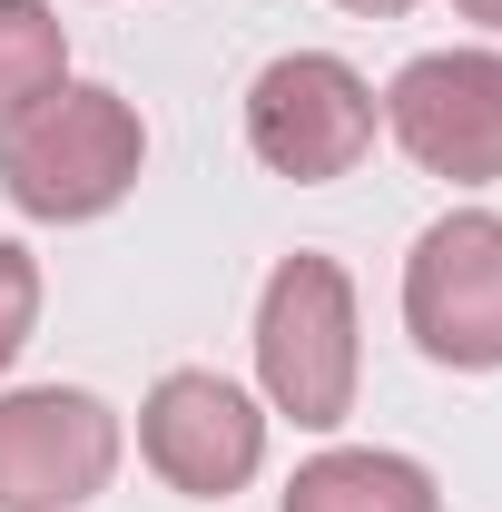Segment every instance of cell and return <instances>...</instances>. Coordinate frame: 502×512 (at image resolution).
I'll return each instance as SVG.
<instances>
[{
  "instance_id": "cell-1",
  "label": "cell",
  "mask_w": 502,
  "mask_h": 512,
  "mask_svg": "<svg viewBox=\"0 0 502 512\" xmlns=\"http://www.w3.org/2000/svg\"><path fill=\"white\" fill-rule=\"evenodd\" d=\"M148 168V128L119 89L99 79H60L50 99L0 119V197L40 227H89L109 217Z\"/></svg>"
},
{
  "instance_id": "cell-2",
  "label": "cell",
  "mask_w": 502,
  "mask_h": 512,
  "mask_svg": "<svg viewBox=\"0 0 502 512\" xmlns=\"http://www.w3.org/2000/svg\"><path fill=\"white\" fill-rule=\"evenodd\" d=\"M355 375H365L355 276L315 247L276 256V276L256 296V384H266V414H286L296 434H335L355 414Z\"/></svg>"
},
{
  "instance_id": "cell-3",
  "label": "cell",
  "mask_w": 502,
  "mask_h": 512,
  "mask_svg": "<svg viewBox=\"0 0 502 512\" xmlns=\"http://www.w3.org/2000/svg\"><path fill=\"white\" fill-rule=\"evenodd\" d=\"M384 128L375 79L335 50H286L247 79V148L256 168L296 178V188H325V178H355L365 148Z\"/></svg>"
},
{
  "instance_id": "cell-4",
  "label": "cell",
  "mask_w": 502,
  "mask_h": 512,
  "mask_svg": "<svg viewBox=\"0 0 502 512\" xmlns=\"http://www.w3.org/2000/svg\"><path fill=\"white\" fill-rule=\"evenodd\" d=\"M404 335L453 375L502 365V217L493 207H453L414 237V256H404Z\"/></svg>"
},
{
  "instance_id": "cell-5",
  "label": "cell",
  "mask_w": 502,
  "mask_h": 512,
  "mask_svg": "<svg viewBox=\"0 0 502 512\" xmlns=\"http://www.w3.org/2000/svg\"><path fill=\"white\" fill-rule=\"evenodd\" d=\"M138 453H148V473L168 493L227 503V493H247L266 473V404L247 384L207 375V365H178V375L148 384V404H138Z\"/></svg>"
},
{
  "instance_id": "cell-6",
  "label": "cell",
  "mask_w": 502,
  "mask_h": 512,
  "mask_svg": "<svg viewBox=\"0 0 502 512\" xmlns=\"http://www.w3.org/2000/svg\"><path fill=\"white\" fill-rule=\"evenodd\" d=\"M384 128L424 178L493 188L502 178V50H424V60H404L394 89H384Z\"/></svg>"
},
{
  "instance_id": "cell-7",
  "label": "cell",
  "mask_w": 502,
  "mask_h": 512,
  "mask_svg": "<svg viewBox=\"0 0 502 512\" xmlns=\"http://www.w3.org/2000/svg\"><path fill=\"white\" fill-rule=\"evenodd\" d=\"M119 473V414L89 384L0 394V512H79Z\"/></svg>"
},
{
  "instance_id": "cell-8",
  "label": "cell",
  "mask_w": 502,
  "mask_h": 512,
  "mask_svg": "<svg viewBox=\"0 0 502 512\" xmlns=\"http://www.w3.org/2000/svg\"><path fill=\"white\" fill-rule=\"evenodd\" d=\"M276 512H443V493H434V473L414 453L335 444V453H315V463H296V483H286Z\"/></svg>"
},
{
  "instance_id": "cell-9",
  "label": "cell",
  "mask_w": 502,
  "mask_h": 512,
  "mask_svg": "<svg viewBox=\"0 0 502 512\" xmlns=\"http://www.w3.org/2000/svg\"><path fill=\"white\" fill-rule=\"evenodd\" d=\"M69 79V30L50 0H0V119Z\"/></svg>"
},
{
  "instance_id": "cell-10",
  "label": "cell",
  "mask_w": 502,
  "mask_h": 512,
  "mask_svg": "<svg viewBox=\"0 0 502 512\" xmlns=\"http://www.w3.org/2000/svg\"><path fill=\"white\" fill-rule=\"evenodd\" d=\"M30 325H40V256L20 247V237H0V375L20 365Z\"/></svg>"
},
{
  "instance_id": "cell-11",
  "label": "cell",
  "mask_w": 502,
  "mask_h": 512,
  "mask_svg": "<svg viewBox=\"0 0 502 512\" xmlns=\"http://www.w3.org/2000/svg\"><path fill=\"white\" fill-rule=\"evenodd\" d=\"M335 10H355V20H404L414 0H335Z\"/></svg>"
},
{
  "instance_id": "cell-12",
  "label": "cell",
  "mask_w": 502,
  "mask_h": 512,
  "mask_svg": "<svg viewBox=\"0 0 502 512\" xmlns=\"http://www.w3.org/2000/svg\"><path fill=\"white\" fill-rule=\"evenodd\" d=\"M453 10H463V20H483V30L502 40V0H453Z\"/></svg>"
}]
</instances>
